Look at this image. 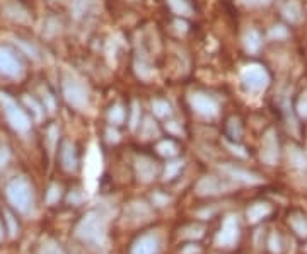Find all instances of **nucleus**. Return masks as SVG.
I'll list each match as a JSON object with an SVG mask.
<instances>
[{"label": "nucleus", "mask_w": 307, "mask_h": 254, "mask_svg": "<svg viewBox=\"0 0 307 254\" xmlns=\"http://www.w3.org/2000/svg\"><path fill=\"white\" fill-rule=\"evenodd\" d=\"M75 236L79 241L87 244L89 247L102 249L106 247L108 242V227H106V220L102 219L97 211H89L84 215L81 222L75 227Z\"/></svg>", "instance_id": "1"}, {"label": "nucleus", "mask_w": 307, "mask_h": 254, "mask_svg": "<svg viewBox=\"0 0 307 254\" xmlns=\"http://www.w3.org/2000/svg\"><path fill=\"white\" fill-rule=\"evenodd\" d=\"M6 196L14 210L19 213H29L34 205V193L32 185L26 177H16L6 186Z\"/></svg>", "instance_id": "2"}, {"label": "nucleus", "mask_w": 307, "mask_h": 254, "mask_svg": "<svg viewBox=\"0 0 307 254\" xmlns=\"http://www.w3.org/2000/svg\"><path fill=\"white\" fill-rule=\"evenodd\" d=\"M0 104H2L4 116H6L7 123L11 125L17 133L24 135L31 130V118L9 94H0Z\"/></svg>", "instance_id": "3"}, {"label": "nucleus", "mask_w": 307, "mask_h": 254, "mask_svg": "<svg viewBox=\"0 0 307 254\" xmlns=\"http://www.w3.org/2000/svg\"><path fill=\"white\" fill-rule=\"evenodd\" d=\"M62 92L68 106L77 111H86L89 107V91L75 77H65L62 82Z\"/></svg>", "instance_id": "4"}, {"label": "nucleus", "mask_w": 307, "mask_h": 254, "mask_svg": "<svg viewBox=\"0 0 307 254\" xmlns=\"http://www.w3.org/2000/svg\"><path fill=\"white\" fill-rule=\"evenodd\" d=\"M241 82L248 92L259 94L268 87L270 75L261 65H248L241 70Z\"/></svg>", "instance_id": "5"}, {"label": "nucleus", "mask_w": 307, "mask_h": 254, "mask_svg": "<svg viewBox=\"0 0 307 254\" xmlns=\"http://www.w3.org/2000/svg\"><path fill=\"white\" fill-rule=\"evenodd\" d=\"M0 74L9 79H21L24 75V65L19 53L9 46H0Z\"/></svg>", "instance_id": "6"}, {"label": "nucleus", "mask_w": 307, "mask_h": 254, "mask_svg": "<svg viewBox=\"0 0 307 254\" xmlns=\"http://www.w3.org/2000/svg\"><path fill=\"white\" fill-rule=\"evenodd\" d=\"M189 106L202 118L213 120L218 116V102L205 92H193L189 96Z\"/></svg>", "instance_id": "7"}, {"label": "nucleus", "mask_w": 307, "mask_h": 254, "mask_svg": "<svg viewBox=\"0 0 307 254\" xmlns=\"http://www.w3.org/2000/svg\"><path fill=\"white\" fill-rule=\"evenodd\" d=\"M239 239V222L237 217H227L220 225V230L215 236V244L218 247H232Z\"/></svg>", "instance_id": "8"}, {"label": "nucleus", "mask_w": 307, "mask_h": 254, "mask_svg": "<svg viewBox=\"0 0 307 254\" xmlns=\"http://www.w3.org/2000/svg\"><path fill=\"white\" fill-rule=\"evenodd\" d=\"M161 237L156 232H145L135 239L130 247V254H159Z\"/></svg>", "instance_id": "9"}, {"label": "nucleus", "mask_w": 307, "mask_h": 254, "mask_svg": "<svg viewBox=\"0 0 307 254\" xmlns=\"http://www.w3.org/2000/svg\"><path fill=\"white\" fill-rule=\"evenodd\" d=\"M135 172H137L138 181L142 183H152L159 174V167L154 159L147 157V155H140L135 161Z\"/></svg>", "instance_id": "10"}, {"label": "nucleus", "mask_w": 307, "mask_h": 254, "mask_svg": "<svg viewBox=\"0 0 307 254\" xmlns=\"http://www.w3.org/2000/svg\"><path fill=\"white\" fill-rule=\"evenodd\" d=\"M261 159L270 166L278 161V140L273 130H268L261 142Z\"/></svg>", "instance_id": "11"}, {"label": "nucleus", "mask_w": 307, "mask_h": 254, "mask_svg": "<svg viewBox=\"0 0 307 254\" xmlns=\"http://www.w3.org/2000/svg\"><path fill=\"white\" fill-rule=\"evenodd\" d=\"M222 172L225 174L227 177L234 179L237 183H244V185H256V183H261V177L256 176V174L246 171L243 167H237V166H232V164H225L222 166Z\"/></svg>", "instance_id": "12"}, {"label": "nucleus", "mask_w": 307, "mask_h": 254, "mask_svg": "<svg viewBox=\"0 0 307 254\" xmlns=\"http://www.w3.org/2000/svg\"><path fill=\"white\" fill-rule=\"evenodd\" d=\"M60 164H62L63 171L75 172L79 167V157L77 149L72 142H63L60 147Z\"/></svg>", "instance_id": "13"}, {"label": "nucleus", "mask_w": 307, "mask_h": 254, "mask_svg": "<svg viewBox=\"0 0 307 254\" xmlns=\"http://www.w3.org/2000/svg\"><path fill=\"white\" fill-rule=\"evenodd\" d=\"M224 190V185L218 177H213V176H205L202 179L198 181L197 185V195L200 196H213V195H218Z\"/></svg>", "instance_id": "14"}, {"label": "nucleus", "mask_w": 307, "mask_h": 254, "mask_svg": "<svg viewBox=\"0 0 307 254\" xmlns=\"http://www.w3.org/2000/svg\"><path fill=\"white\" fill-rule=\"evenodd\" d=\"M283 19L290 24H299L302 21V7L297 0H285L280 9Z\"/></svg>", "instance_id": "15"}, {"label": "nucleus", "mask_w": 307, "mask_h": 254, "mask_svg": "<svg viewBox=\"0 0 307 254\" xmlns=\"http://www.w3.org/2000/svg\"><path fill=\"white\" fill-rule=\"evenodd\" d=\"M243 45H244V50L248 51L249 55L258 53V51L261 50V45H263V40H261L259 31L254 29V27H249V29L246 31L244 36H243Z\"/></svg>", "instance_id": "16"}, {"label": "nucleus", "mask_w": 307, "mask_h": 254, "mask_svg": "<svg viewBox=\"0 0 307 254\" xmlns=\"http://www.w3.org/2000/svg\"><path fill=\"white\" fill-rule=\"evenodd\" d=\"M166 2L176 16H179V17H191L193 16V7L188 0H166Z\"/></svg>", "instance_id": "17"}, {"label": "nucleus", "mask_w": 307, "mask_h": 254, "mask_svg": "<svg viewBox=\"0 0 307 254\" xmlns=\"http://www.w3.org/2000/svg\"><path fill=\"white\" fill-rule=\"evenodd\" d=\"M157 154L162 155V157H167V159H173L176 155L179 154V145L174 142V140L171 138H166V140H161L159 143H157Z\"/></svg>", "instance_id": "18"}, {"label": "nucleus", "mask_w": 307, "mask_h": 254, "mask_svg": "<svg viewBox=\"0 0 307 254\" xmlns=\"http://www.w3.org/2000/svg\"><path fill=\"white\" fill-rule=\"evenodd\" d=\"M125 120H127V111H125L123 104H120V102H116L109 107L108 111V121L111 126H120L125 123Z\"/></svg>", "instance_id": "19"}, {"label": "nucleus", "mask_w": 307, "mask_h": 254, "mask_svg": "<svg viewBox=\"0 0 307 254\" xmlns=\"http://www.w3.org/2000/svg\"><path fill=\"white\" fill-rule=\"evenodd\" d=\"M152 113H154V116H157V118L166 120V118H171V115H173V107H171V104L166 99H154L152 101Z\"/></svg>", "instance_id": "20"}, {"label": "nucleus", "mask_w": 307, "mask_h": 254, "mask_svg": "<svg viewBox=\"0 0 307 254\" xmlns=\"http://www.w3.org/2000/svg\"><path fill=\"white\" fill-rule=\"evenodd\" d=\"M183 167H184V162L183 161H171V162H167L166 164V167H164V179L166 181H171V179H174L178 174L183 171Z\"/></svg>", "instance_id": "21"}, {"label": "nucleus", "mask_w": 307, "mask_h": 254, "mask_svg": "<svg viewBox=\"0 0 307 254\" xmlns=\"http://www.w3.org/2000/svg\"><path fill=\"white\" fill-rule=\"evenodd\" d=\"M288 161H290L292 166L297 167V169H305L307 167V157L300 149H292L290 152H288Z\"/></svg>", "instance_id": "22"}, {"label": "nucleus", "mask_w": 307, "mask_h": 254, "mask_svg": "<svg viewBox=\"0 0 307 254\" xmlns=\"http://www.w3.org/2000/svg\"><path fill=\"white\" fill-rule=\"evenodd\" d=\"M4 225H6V232H9L11 237H16L19 234V224H17L14 213H11L9 210L4 211Z\"/></svg>", "instance_id": "23"}, {"label": "nucleus", "mask_w": 307, "mask_h": 254, "mask_svg": "<svg viewBox=\"0 0 307 254\" xmlns=\"http://www.w3.org/2000/svg\"><path fill=\"white\" fill-rule=\"evenodd\" d=\"M159 130H157V125L150 116H147L143 120V123H140V135L142 138H152V136H157Z\"/></svg>", "instance_id": "24"}, {"label": "nucleus", "mask_w": 307, "mask_h": 254, "mask_svg": "<svg viewBox=\"0 0 307 254\" xmlns=\"http://www.w3.org/2000/svg\"><path fill=\"white\" fill-rule=\"evenodd\" d=\"M268 211H270V208L264 203H254L248 210V219L251 220V222H256V220H259L261 217H264Z\"/></svg>", "instance_id": "25"}, {"label": "nucleus", "mask_w": 307, "mask_h": 254, "mask_svg": "<svg viewBox=\"0 0 307 254\" xmlns=\"http://www.w3.org/2000/svg\"><path fill=\"white\" fill-rule=\"evenodd\" d=\"M140 125V104L137 101H132V107H130V120H128V126L130 130L135 131L137 126Z\"/></svg>", "instance_id": "26"}, {"label": "nucleus", "mask_w": 307, "mask_h": 254, "mask_svg": "<svg viewBox=\"0 0 307 254\" xmlns=\"http://www.w3.org/2000/svg\"><path fill=\"white\" fill-rule=\"evenodd\" d=\"M227 135H229L232 140L241 138V135H243V126H241V121L237 118L229 120V123H227Z\"/></svg>", "instance_id": "27"}, {"label": "nucleus", "mask_w": 307, "mask_h": 254, "mask_svg": "<svg viewBox=\"0 0 307 254\" xmlns=\"http://www.w3.org/2000/svg\"><path fill=\"white\" fill-rule=\"evenodd\" d=\"M60 198H62V186L53 183V185L48 188V191H46V201H48V205H55L58 203Z\"/></svg>", "instance_id": "28"}, {"label": "nucleus", "mask_w": 307, "mask_h": 254, "mask_svg": "<svg viewBox=\"0 0 307 254\" xmlns=\"http://www.w3.org/2000/svg\"><path fill=\"white\" fill-rule=\"evenodd\" d=\"M268 36L272 38L273 41H282V40H285V38H288V29L285 26L277 24V26H273L272 29H270Z\"/></svg>", "instance_id": "29"}, {"label": "nucleus", "mask_w": 307, "mask_h": 254, "mask_svg": "<svg viewBox=\"0 0 307 254\" xmlns=\"http://www.w3.org/2000/svg\"><path fill=\"white\" fill-rule=\"evenodd\" d=\"M40 254H65V251L60 247V244L55 241H46L40 249Z\"/></svg>", "instance_id": "30"}, {"label": "nucleus", "mask_w": 307, "mask_h": 254, "mask_svg": "<svg viewBox=\"0 0 307 254\" xmlns=\"http://www.w3.org/2000/svg\"><path fill=\"white\" fill-rule=\"evenodd\" d=\"M24 102L31 107L32 115L36 116V120H41V116H43V106H41L34 97H29V96H24Z\"/></svg>", "instance_id": "31"}, {"label": "nucleus", "mask_w": 307, "mask_h": 254, "mask_svg": "<svg viewBox=\"0 0 307 254\" xmlns=\"http://www.w3.org/2000/svg\"><path fill=\"white\" fill-rule=\"evenodd\" d=\"M87 7H89V0H72V11L77 19L87 12Z\"/></svg>", "instance_id": "32"}, {"label": "nucleus", "mask_w": 307, "mask_h": 254, "mask_svg": "<svg viewBox=\"0 0 307 254\" xmlns=\"http://www.w3.org/2000/svg\"><path fill=\"white\" fill-rule=\"evenodd\" d=\"M135 70H137V74H138V77L140 79H143V81H148V79L152 77L154 75V70L148 67V65H145V63H135Z\"/></svg>", "instance_id": "33"}, {"label": "nucleus", "mask_w": 307, "mask_h": 254, "mask_svg": "<svg viewBox=\"0 0 307 254\" xmlns=\"http://www.w3.org/2000/svg\"><path fill=\"white\" fill-rule=\"evenodd\" d=\"M297 115L300 118H307V89L300 94L299 101H297Z\"/></svg>", "instance_id": "34"}, {"label": "nucleus", "mask_w": 307, "mask_h": 254, "mask_svg": "<svg viewBox=\"0 0 307 254\" xmlns=\"http://www.w3.org/2000/svg\"><path fill=\"white\" fill-rule=\"evenodd\" d=\"M241 6L249 7V9H259V7H266L273 0H237Z\"/></svg>", "instance_id": "35"}, {"label": "nucleus", "mask_w": 307, "mask_h": 254, "mask_svg": "<svg viewBox=\"0 0 307 254\" xmlns=\"http://www.w3.org/2000/svg\"><path fill=\"white\" fill-rule=\"evenodd\" d=\"M169 196L167 195H162V193H154V196H152V203L156 205V206H166L167 203H169Z\"/></svg>", "instance_id": "36"}, {"label": "nucleus", "mask_w": 307, "mask_h": 254, "mask_svg": "<svg viewBox=\"0 0 307 254\" xmlns=\"http://www.w3.org/2000/svg\"><path fill=\"white\" fill-rule=\"evenodd\" d=\"M166 130L173 135H183V128L178 125V121H167L166 123Z\"/></svg>", "instance_id": "37"}, {"label": "nucleus", "mask_w": 307, "mask_h": 254, "mask_svg": "<svg viewBox=\"0 0 307 254\" xmlns=\"http://www.w3.org/2000/svg\"><path fill=\"white\" fill-rule=\"evenodd\" d=\"M9 159H11V152H9L7 147H0V169L6 167Z\"/></svg>", "instance_id": "38"}, {"label": "nucleus", "mask_w": 307, "mask_h": 254, "mask_svg": "<svg viewBox=\"0 0 307 254\" xmlns=\"http://www.w3.org/2000/svg\"><path fill=\"white\" fill-rule=\"evenodd\" d=\"M225 145H227V147L231 149V152H232V154L239 155V157H246V155H248V154L244 152V149H243V147H239V145H236V143H231V142H225Z\"/></svg>", "instance_id": "39"}, {"label": "nucleus", "mask_w": 307, "mask_h": 254, "mask_svg": "<svg viewBox=\"0 0 307 254\" xmlns=\"http://www.w3.org/2000/svg\"><path fill=\"white\" fill-rule=\"evenodd\" d=\"M106 136H108V142H113V143H116L120 140V133L113 128V126H109V128L106 130Z\"/></svg>", "instance_id": "40"}, {"label": "nucleus", "mask_w": 307, "mask_h": 254, "mask_svg": "<svg viewBox=\"0 0 307 254\" xmlns=\"http://www.w3.org/2000/svg\"><path fill=\"white\" fill-rule=\"evenodd\" d=\"M174 26L178 27V31H181V32H184V31H186V27H188V24H186L184 21H176V22H174Z\"/></svg>", "instance_id": "41"}, {"label": "nucleus", "mask_w": 307, "mask_h": 254, "mask_svg": "<svg viewBox=\"0 0 307 254\" xmlns=\"http://www.w3.org/2000/svg\"><path fill=\"white\" fill-rule=\"evenodd\" d=\"M6 236V225H4V219H0V241Z\"/></svg>", "instance_id": "42"}]
</instances>
